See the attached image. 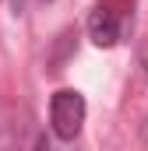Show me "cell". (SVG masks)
I'll return each instance as SVG.
<instances>
[{
	"mask_svg": "<svg viewBox=\"0 0 148 151\" xmlns=\"http://www.w3.org/2000/svg\"><path fill=\"white\" fill-rule=\"evenodd\" d=\"M88 39H92L99 49L116 46V42L123 39V14H120L116 7H110V4L92 7V14H88Z\"/></svg>",
	"mask_w": 148,
	"mask_h": 151,
	"instance_id": "cell-2",
	"label": "cell"
},
{
	"mask_svg": "<svg viewBox=\"0 0 148 151\" xmlns=\"http://www.w3.org/2000/svg\"><path fill=\"white\" fill-rule=\"evenodd\" d=\"M85 95L74 91V88H60L53 99H49V130L57 134V141L71 144L74 137L81 134V123H85Z\"/></svg>",
	"mask_w": 148,
	"mask_h": 151,
	"instance_id": "cell-1",
	"label": "cell"
},
{
	"mask_svg": "<svg viewBox=\"0 0 148 151\" xmlns=\"http://www.w3.org/2000/svg\"><path fill=\"white\" fill-rule=\"evenodd\" d=\"M74 46H78V32L67 28V32H60V42H57V53L49 56V67L53 70H64V63H67V56L74 53Z\"/></svg>",
	"mask_w": 148,
	"mask_h": 151,
	"instance_id": "cell-3",
	"label": "cell"
}]
</instances>
